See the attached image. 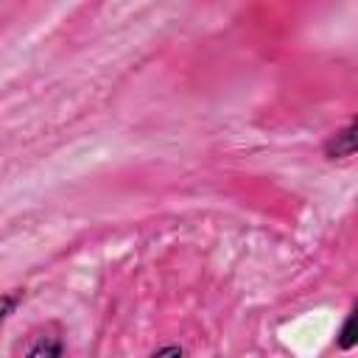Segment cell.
<instances>
[{"instance_id": "6da1fadb", "label": "cell", "mask_w": 358, "mask_h": 358, "mask_svg": "<svg viewBox=\"0 0 358 358\" xmlns=\"http://www.w3.org/2000/svg\"><path fill=\"white\" fill-rule=\"evenodd\" d=\"M355 148H358V120L350 117L347 126L327 134V140L322 143V157L327 162H347L355 157Z\"/></svg>"}, {"instance_id": "7a4b0ae2", "label": "cell", "mask_w": 358, "mask_h": 358, "mask_svg": "<svg viewBox=\"0 0 358 358\" xmlns=\"http://www.w3.org/2000/svg\"><path fill=\"white\" fill-rule=\"evenodd\" d=\"M25 358H64V338L62 333H42L31 341Z\"/></svg>"}, {"instance_id": "3957f363", "label": "cell", "mask_w": 358, "mask_h": 358, "mask_svg": "<svg viewBox=\"0 0 358 358\" xmlns=\"http://www.w3.org/2000/svg\"><path fill=\"white\" fill-rule=\"evenodd\" d=\"M358 344V336H355V308L344 316V322H341V327H338V333H336V347L341 350V352H350L352 347Z\"/></svg>"}, {"instance_id": "277c9868", "label": "cell", "mask_w": 358, "mask_h": 358, "mask_svg": "<svg viewBox=\"0 0 358 358\" xmlns=\"http://www.w3.org/2000/svg\"><path fill=\"white\" fill-rule=\"evenodd\" d=\"M22 299H25V288H11V291H3L0 294V324L20 308Z\"/></svg>"}, {"instance_id": "5b68a950", "label": "cell", "mask_w": 358, "mask_h": 358, "mask_svg": "<svg viewBox=\"0 0 358 358\" xmlns=\"http://www.w3.org/2000/svg\"><path fill=\"white\" fill-rule=\"evenodd\" d=\"M148 358H185V350L179 344H165V347L154 350Z\"/></svg>"}]
</instances>
